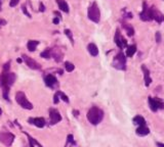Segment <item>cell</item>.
<instances>
[{
	"label": "cell",
	"instance_id": "obj_1",
	"mask_svg": "<svg viewBox=\"0 0 164 147\" xmlns=\"http://www.w3.org/2000/svg\"><path fill=\"white\" fill-rule=\"evenodd\" d=\"M104 119V111L97 106H92L87 113V119L91 125H99Z\"/></svg>",
	"mask_w": 164,
	"mask_h": 147
},
{
	"label": "cell",
	"instance_id": "obj_2",
	"mask_svg": "<svg viewBox=\"0 0 164 147\" xmlns=\"http://www.w3.org/2000/svg\"><path fill=\"white\" fill-rule=\"evenodd\" d=\"M88 18L93 23H99L101 20V11L99 6H97L96 2H93L92 4L89 6L88 11H87Z\"/></svg>",
	"mask_w": 164,
	"mask_h": 147
},
{
	"label": "cell",
	"instance_id": "obj_3",
	"mask_svg": "<svg viewBox=\"0 0 164 147\" xmlns=\"http://www.w3.org/2000/svg\"><path fill=\"white\" fill-rule=\"evenodd\" d=\"M113 67L117 69L125 71L126 69V57L123 54V52H119L113 59Z\"/></svg>",
	"mask_w": 164,
	"mask_h": 147
},
{
	"label": "cell",
	"instance_id": "obj_4",
	"mask_svg": "<svg viewBox=\"0 0 164 147\" xmlns=\"http://www.w3.org/2000/svg\"><path fill=\"white\" fill-rule=\"evenodd\" d=\"M15 101H17L23 108H25V109H28V110L33 109V104L27 99L25 93H23L22 91H19L15 94Z\"/></svg>",
	"mask_w": 164,
	"mask_h": 147
},
{
	"label": "cell",
	"instance_id": "obj_5",
	"mask_svg": "<svg viewBox=\"0 0 164 147\" xmlns=\"http://www.w3.org/2000/svg\"><path fill=\"white\" fill-rule=\"evenodd\" d=\"M15 81V75L14 73H9V72H3L1 78H0V85L3 86H8L10 87L11 85H14Z\"/></svg>",
	"mask_w": 164,
	"mask_h": 147
},
{
	"label": "cell",
	"instance_id": "obj_6",
	"mask_svg": "<svg viewBox=\"0 0 164 147\" xmlns=\"http://www.w3.org/2000/svg\"><path fill=\"white\" fill-rule=\"evenodd\" d=\"M149 105L152 111H157L158 109H164V101L157 97L149 96Z\"/></svg>",
	"mask_w": 164,
	"mask_h": 147
},
{
	"label": "cell",
	"instance_id": "obj_7",
	"mask_svg": "<svg viewBox=\"0 0 164 147\" xmlns=\"http://www.w3.org/2000/svg\"><path fill=\"white\" fill-rule=\"evenodd\" d=\"M0 141L6 146H10L14 141V135L10 132L2 131V132H0Z\"/></svg>",
	"mask_w": 164,
	"mask_h": 147
},
{
	"label": "cell",
	"instance_id": "obj_8",
	"mask_svg": "<svg viewBox=\"0 0 164 147\" xmlns=\"http://www.w3.org/2000/svg\"><path fill=\"white\" fill-rule=\"evenodd\" d=\"M140 20L142 21H151L152 20V14H151V7L147 6V2L143 3V10L142 13H139Z\"/></svg>",
	"mask_w": 164,
	"mask_h": 147
},
{
	"label": "cell",
	"instance_id": "obj_9",
	"mask_svg": "<svg viewBox=\"0 0 164 147\" xmlns=\"http://www.w3.org/2000/svg\"><path fill=\"white\" fill-rule=\"evenodd\" d=\"M115 43L116 45L118 46L120 49H123V48H126L127 47V41L125 40V38H123L122 35L120 34V32L117 30V32L115 34Z\"/></svg>",
	"mask_w": 164,
	"mask_h": 147
},
{
	"label": "cell",
	"instance_id": "obj_10",
	"mask_svg": "<svg viewBox=\"0 0 164 147\" xmlns=\"http://www.w3.org/2000/svg\"><path fill=\"white\" fill-rule=\"evenodd\" d=\"M49 118H50V123H52V125H56V124L60 123L62 121V115L57 109H54V108L49 109Z\"/></svg>",
	"mask_w": 164,
	"mask_h": 147
},
{
	"label": "cell",
	"instance_id": "obj_11",
	"mask_svg": "<svg viewBox=\"0 0 164 147\" xmlns=\"http://www.w3.org/2000/svg\"><path fill=\"white\" fill-rule=\"evenodd\" d=\"M23 59H24V61L26 63V64L28 65V67L32 69H39L41 68V65L39 64L36 60H34L33 58H31V57H29L28 55H23Z\"/></svg>",
	"mask_w": 164,
	"mask_h": 147
},
{
	"label": "cell",
	"instance_id": "obj_12",
	"mask_svg": "<svg viewBox=\"0 0 164 147\" xmlns=\"http://www.w3.org/2000/svg\"><path fill=\"white\" fill-rule=\"evenodd\" d=\"M151 14H152V20H155L158 24H161V23L164 21V17L163 14L160 13V11L156 8L155 6L151 7Z\"/></svg>",
	"mask_w": 164,
	"mask_h": 147
},
{
	"label": "cell",
	"instance_id": "obj_13",
	"mask_svg": "<svg viewBox=\"0 0 164 147\" xmlns=\"http://www.w3.org/2000/svg\"><path fill=\"white\" fill-rule=\"evenodd\" d=\"M44 82H45V85L47 87H50V88H53L54 86L57 85V81L56 79V77L52 76V75H47L44 78Z\"/></svg>",
	"mask_w": 164,
	"mask_h": 147
},
{
	"label": "cell",
	"instance_id": "obj_14",
	"mask_svg": "<svg viewBox=\"0 0 164 147\" xmlns=\"http://www.w3.org/2000/svg\"><path fill=\"white\" fill-rule=\"evenodd\" d=\"M29 122L31 124H33V125H35L37 128H43L45 126V124H46L45 119L43 118H34V119L31 118L29 119Z\"/></svg>",
	"mask_w": 164,
	"mask_h": 147
},
{
	"label": "cell",
	"instance_id": "obj_15",
	"mask_svg": "<svg viewBox=\"0 0 164 147\" xmlns=\"http://www.w3.org/2000/svg\"><path fill=\"white\" fill-rule=\"evenodd\" d=\"M142 71L144 73V80H145V85L146 86H149L152 82V79L150 78V71L148 69L146 65H142Z\"/></svg>",
	"mask_w": 164,
	"mask_h": 147
},
{
	"label": "cell",
	"instance_id": "obj_16",
	"mask_svg": "<svg viewBox=\"0 0 164 147\" xmlns=\"http://www.w3.org/2000/svg\"><path fill=\"white\" fill-rule=\"evenodd\" d=\"M135 133L138 134L139 136H147V135L150 133V130L147 126H139L138 129L135 130Z\"/></svg>",
	"mask_w": 164,
	"mask_h": 147
},
{
	"label": "cell",
	"instance_id": "obj_17",
	"mask_svg": "<svg viewBox=\"0 0 164 147\" xmlns=\"http://www.w3.org/2000/svg\"><path fill=\"white\" fill-rule=\"evenodd\" d=\"M87 50H88V52L90 53V55H92V56H96L97 54H99V49H97V46L95 43L88 44Z\"/></svg>",
	"mask_w": 164,
	"mask_h": 147
},
{
	"label": "cell",
	"instance_id": "obj_18",
	"mask_svg": "<svg viewBox=\"0 0 164 147\" xmlns=\"http://www.w3.org/2000/svg\"><path fill=\"white\" fill-rule=\"evenodd\" d=\"M57 3L62 11H64V13H69V5L65 0H57Z\"/></svg>",
	"mask_w": 164,
	"mask_h": 147
},
{
	"label": "cell",
	"instance_id": "obj_19",
	"mask_svg": "<svg viewBox=\"0 0 164 147\" xmlns=\"http://www.w3.org/2000/svg\"><path fill=\"white\" fill-rule=\"evenodd\" d=\"M134 125H139V126H146V119H144L143 117H140V115H135L134 118Z\"/></svg>",
	"mask_w": 164,
	"mask_h": 147
},
{
	"label": "cell",
	"instance_id": "obj_20",
	"mask_svg": "<svg viewBox=\"0 0 164 147\" xmlns=\"http://www.w3.org/2000/svg\"><path fill=\"white\" fill-rule=\"evenodd\" d=\"M39 44V42L36 41V40H30L28 42V44H27V47H28L29 51H35L37 48V46Z\"/></svg>",
	"mask_w": 164,
	"mask_h": 147
},
{
	"label": "cell",
	"instance_id": "obj_21",
	"mask_svg": "<svg viewBox=\"0 0 164 147\" xmlns=\"http://www.w3.org/2000/svg\"><path fill=\"white\" fill-rule=\"evenodd\" d=\"M136 51V46L135 45H129L126 47V56L127 57H132Z\"/></svg>",
	"mask_w": 164,
	"mask_h": 147
},
{
	"label": "cell",
	"instance_id": "obj_22",
	"mask_svg": "<svg viewBox=\"0 0 164 147\" xmlns=\"http://www.w3.org/2000/svg\"><path fill=\"white\" fill-rule=\"evenodd\" d=\"M27 137H28L29 139V144H30V147H42L41 144H39V143L37 142L36 139H34L33 137H31L29 134H26Z\"/></svg>",
	"mask_w": 164,
	"mask_h": 147
},
{
	"label": "cell",
	"instance_id": "obj_23",
	"mask_svg": "<svg viewBox=\"0 0 164 147\" xmlns=\"http://www.w3.org/2000/svg\"><path fill=\"white\" fill-rule=\"evenodd\" d=\"M123 27H124V29L126 30V32H127V35L128 36H134V28H132V27L130 26V25H126V24H124L123 25Z\"/></svg>",
	"mask_w": 164,
	"mask_h": 147
},
{
	"label": "cell",
	"instance_id": "obj_24",
	"mask_svg": "<svg viewBox=\"0 0 164 147\" xmlns=\"http://www.w3.org/2000/svg\"><path fill=\"white\" fill-rule=\"evenodd\" d=\"M65 68H66V71L69 72V73H71L74 71V68H75V65H74L72 63H70V61H66L65 63Z\"/></svg>",
	"mask_w": 164,
	"mask_h": 147
},
{
	"label": "cell",
	"instance_id": "obj_25",
	"mask_svg": "<svg viewBox=\"0 0 164 147\" xmlns=\"http://www.w3.org/2000/svg\"><path fill=\"white\" fill-rule=\"evenodd\" d=\"M3 97H4L5 100H8L9 101V98H8V92H9V87L8 86H3Z\"/></svg>",
	"mask_w": 164,
	"mask_h": 147
},
{
	"label": "cell",
	"instance_id": "obj_26",
	"mask_svg": "<svg viewBox=\"0 0 164 147\" xmlns=\"http://www.w3.org/2000/svg\"><path fill=\"white\" fill-rule=\"evenodd\" d=\"M57 93H58V96H60V98L63 100V101L65 102H69V98H68V96L67 95H65L63 92H61V91H57Z\"/></svg>",
	"mask_w": 164,
	"mask_h": 147
},
{
	"label": "cell",
	"instance_id": "obj_27",
	"mask_svg": "<svg viewBox=\"0 0 164 147\" xmlns=\"http://www.w3.org/2000/svg\"><path fill=\"white\" fill-rule=\"evenodd\" d=\"M40 56H41V57H43V58H49V57L52 56V53H50V51H49L48 49H46L45 51L41 52Z\"/></svg>",
	"mask_w": 164,
	"mask_h": 147
},
{
	"label": "cell",
	"instance_id": "obj_28",
	"mask_svg": "<svg viewBox=\"0 0 164 147\" xmlns=\"http://www.w3.org/2000/svg\"><path fill=\"white\" fill-rule=\"evenodd\" d=\"M65 34L68 36V38L70 39V41H71V43L74 44V39H73V35H72V32H71V31L68 30V29H67V30H65Z\"/></svg>",
	"mask_w": 164,
	"mask_h": 147
},
{
	"label": "cell",
	"instance_id": "obj_29",
	"mask_svg": "<svg viewBox=\"0 0 164 147\" xmlns=\"http://www.w3.org/2000/svg\"><path fill=\"white\" fill-rule=\"evenodd\" d=\"M19 0H10V2H9V6L10 7H14V6H17L19 4Z\"/></svg>",
	"mask_w": 164,
	"mask_h": 147
},
{
	"label": "cell",
	"instance_id": "obj_30",
	"mask_svg": "<svg viewBox=\"0 0 164 147\" xmlns=\"http://www.w3.org/2000/svg\"><path fill=\"white\" fill-rule=\"evenodd\" d=\"M9 68H10V63H6L4 64V67H3V72L7 73V72L9 71Z\"/></svg>",
	"mask_w": 164,
	"mask_h": 147
},
{
	"label": "cell",
	"instance_id": "obj_31",
	"mask_svg": "<svg viewBox=\"0 0 164 147\" xmlns=\"http://www.w3.org/2000/svg\"><path fill=\"white\" fill-rule=\"evenodd\" d=\"M58 100H60V96H58V93L57 92L56 94H54V99H53V103L57 104L58 102Z\"/></svg>",
	"mask_w": 164,
	"mask_h": 147
},
{
	"label": "cell",
	"instance_id": "obj_32",
	"mask_svg": "<svg viewBox=\"0 0 164 147\" xmlns=\"http://www.w3.org/2000/svg\"><path fill=\"white\" fill-rule=\"evenodd\" d=\"M160 41H161V35H160L159 32L156 33V42L157 43H160Z\"/></svg>",
	"mask_w": 164,
	"mask_h": 147
},
{
	"label": "cell",
	"instance_id": "obj_33",
	"mask_svg": "<svg viewBox=\"0 0 164 147\" xmlns=\"http://www.w3.org/2000/svg\"><path fill=\"white\" fill-rule=\"evenodd\" d=\"M68 143H72V144H75V142H74V139H73V136L72 135H68Z\"/></svg>",
	"mask_w": 164,
	"mask_h": 147
},
{
	"label": "cell",
	"instance_id": "obj_34",
	"mask_svg": "<svg viewBox=\"0 0 164 147\" xmlns=\"http://www.w3.org/2000/svg\"><path fill=\"white\" fill-rule=\"evenodd\" d=\"M22 10L24 11V13H26L29 18H31V15H30V13H28V11H27V8H26V6H25V5H23V6H22Z\"/></svg>",
	"mask_w": 164,
	"mask_h": 147
},
{
	"label": "cell",
	"instance_id": "obj_35",
	"mask_svg": "<svg viewBox=\"0 0 164 147\" xmlns=\"http://www.w3.org/2000/svg\"><path fill=\"white\" fill-rule=\"evenodd\" d=\"M39 10H40V11H42V13H43V11L45 10V8H44V5H43V3H40V5H39Z\"/></svg>",
	"mask_w": 164,
	"mask_h": 147
},
{
	"label": "cell",
	"instance_id": "obj_36",
	"mask_svg": "<svg viewBox=\"0 0 164 147\" xmlns=\"http://www.w3.org/2000/svg\"><path fill=\"white\" fill-rule=\"evenodd\" d=\"M58 23H60V18H53V24H58Z\"/></svg>",
	"mask_w": 164,
	"mask_h": 147
},
{
	"label": "cell",
	"instance_id": "obj_37",
	"mask_svg": "<svg viewBox=\"0 0 164 147\" xmlns=\"http://www.w3.org/2000/svg\"><path fill=\"white\" fill-rule=\"evenodd\" d=\"M73 114H74V115H75V117H78V115H79V111H77V110H73Z\"/></svg>",
	"mask_w": 164,
	"mask_h": 147
},
{
	"label": "cell",
	"instance_id": "obj_38",
	"mask_svg": "<svg viewBox=\"0 0 164 147\" xmlns=\"http://www.w3.org/2000/svg\"><path fill=\"white\" fill-rule=\"evenodd\" d=\"M157 146H158V147H164V143H160V142H157Z\"/></svg>",
	"mask_w": 164,
	"mask_h": 147
},
{
	"label": "cell",
	"instance_id": "obj_39",
	"mask_svg": "<svg viewBox=\"0 0 164 147\" xmlns=\"http://www.w3.org/2000/svg\"><path fill=\"white\" fill-rule=\"evenodd\" d=\"M1 5H2L1 4V0H0V10H1Z\"/></svg>",
	"mask_w": 164,
	"mask_h": 147
},
{
	"label": "cell",
	"instance_id": "obj_40",
	"mask_svg": "<svg viewBox=\"0 0 164 147\" xmlns=\"http://www.w3.org/2000/svg\"><path fill=\"white\" fill-rule=\"evenodd\" d=\"M2 23H3V24H4V22H2V21H0V26H1V24H2Z\"/></svg>",
	"mask_w": 164,
	"mask_h": 147
},
{
	"label": "cell",
	"instance_id": "obj_41",
	"mask_svg": "<svg viewBox=\"0 0 164 147\" xmlns=\"http://www.w3.org/2000/svg\"><path fill=\"white\" fill-rule=\"evenodd\" d=\"M2 114V110H1V108H0V115Z\"/></svg>",
	"mask_w": 164,
	"mask_h": 147
}]
</instances>
